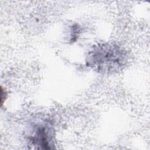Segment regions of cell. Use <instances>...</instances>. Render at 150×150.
I'll list each match as a JSON object with an SVG mask.
<instances>
[{
	"label": "cell",
	"mask_w": 150,
	"mask_h": 150,
	"mask_svg": "<svg viewBox=\"0 0 150 150\" xmlns=\"http://www.w3.org/2000/svg\"><path fill=\"white\" fill-rule=\"evenodd\" d=\"M124 52L117 46L98 45L89 53L87 60L90 66L99 71L115 70L123 64Z\"/></svg>",
	"instance_id": "cell-1"
},
{
	"label": "cell",
	"mask_w": 150,
	"mask_h": 150,
	"mask_svg": "<svg viewBox=\"0 0 150 150\" xmlns=\"http://www.w3.org/2000/svg\"><path fill=\"white\" fill-rule=\"evenodd\" d=\"M50 129L45 125L38 127L34 133L31 141L35 146H39V148L50 149L52 148L51 132Z\"/></svg>",
	"instance_id": "cell-2"
},
{
	"label": "cell",
	"mask_w": 150,
	"mask_h": 150,
	"mask_svg": "<svg viewBox=\"0 0 150 150\" xmlns=\"http://www.w3.org/2000/svg\"><path fill=\"white\" fill-rule=\"evenodd\" d=\"M1 105H2L5 101V100L6 99L7 94H6V91L5 90H4V88H2V86H1Z\"/></svg>",
	"instance_id": "cell-3"
}]
</instances>
